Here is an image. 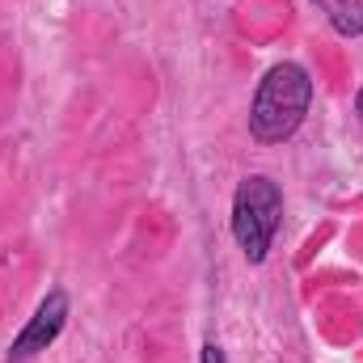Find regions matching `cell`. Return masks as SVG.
Listing matches in <instances>:
<instances>
[{
	"label": "cell",
	"instance_id": "277c9868",
	"mask_svg": "<svg viewBox=\"0 0 363 363\" xmlns=\"http://www.w3.org/2000/svg\"><path fill=\"white\" fill-rule=\"evenodd\" d=\"M325 9L330 26L342 34V38H359L363 34V0H313Z\"/></svg>",
	"mask_w": 363,
	"mask_h": 363
},
{
	"label": "cell",
	"instance_id": "5b68a950",
	"mask_svg": "<svg viewBox=\"0 0 363 363\" xmlns=\"http://www.w3.org/2000/svg\"><path fill=\"white\" fill-rule=\"evenodd\" d=\"M199 363H228V359H224V347H220V342H207Z\"/></svg>",
	"mask_w": 363,
	"mask_h": 363
},
{
	"label": "cell",
	"instance_id": "8992f818",
	"mask_svg": "<svg viewBox=\"0 0 363 363\" xmlns=\"http://www.w3.org/2000/svg\"><path fill=\"white\" fill-rule=\"evenodd\" d=\"M355 110H359V118H363V89H359V97H355Z\"/></svg>",
	"mask_w": 363,
	"mask_h": 363
},
{
	"label": "cell",
	"instance_id": "7a4b0ae2",
	"mask_svg": "<svg viewBox=\"0 0 363 363\" xmlns=\"http://www.w3.org/2000/svg\"><path fill=\"white\" fill-rule=\"evenodd\" d=\"M283 220V190L267 174H250L233 194V237L245 254V262H267L271 241Z\"/></svg>",
	"mask_w": 363,
	"mask_h": 363
},
{
	"label": "cell",
	"instance_id": "6da1fadb",
	"mask_svg": "<svg viewBox=\"0 0 363 363\" xmlns=\"http://www.w3.org/2000/svg\"><path fill=\"white\" fill-rule=\"evenodd\" d=\"M313 101V77L304 72V64H274L271 72L262 77V85L254 93L250 106V135L258 144H283L300 131L304 114Z\"/></svg>",
	"mask_w": 363,
	"mask_h": 363
},
{
	"label": "cell",
	"instance_id": "3957f363",
	"mask_svg": "<svg viewBox=\"0 0 363 363\" xmlns=\"http://www.w3.org/2000/svg\"><path fill=\"white\" fill-rule=\"evenodd\" d=\"M64 321H68V291H64V287H51V291L43 296V304L34 308V317L21 325V334L9 342L4 363H26V359H34L38 351H47V347L60 338Z\"/></svg>",
	"mask_w": 363,
	"mask_h": 363
}]
</instances>
